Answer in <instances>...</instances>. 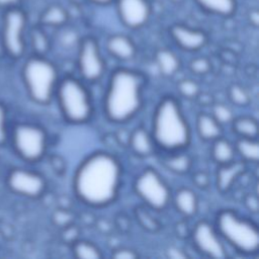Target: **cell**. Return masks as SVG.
<instances>
[{
  "label": "cell",
  "mask_w": 259,
  "mask_h": 259,
  "mask_svg": "<svg viewBox=\"0 0 259 259\" xmlns=\"http://www.w3.org/2000/svg\"><path fill=\"white\" fill-rule=\"evenodd\" d=\"M15 153L24 161L35 163L44 158L48 149V134L38 124L20 121L9 133Z\"/></svg>",
  "instance_id": "8"
},
{
  "label": "cell",
  "mask_w": 259,
  "mask_h": 259,
  "mask_svg": "<svg viewBox=\"0 0 259 259\" xmlns=\"http://www.w3.org/2000/svg\"><path fill=\"white\" fill-rule=\"evenodd\" d=\"M169 34L180 49L187 52L199 51L208 40V36L204 30L183 23H175L171 25Z\"/></svg>",
  "instance_id": "14"
},
{
  "label": "cell",
  "mask_w": 259,
  "mask_h": 259,
  "mask_svg": "<svg viewBox=\"0 0 259 259\" xmlns=\"http://www.w3.org/2000/svg\"><path fill=\"white\" fill-rule=\"evenodd\" d=\"M151 134L156 147L168 152L186 148L190 142V127L176 98L164 96L157 104Z\"/></svg>",
  "instance_id": "3"
},
{
  "label": "cell",
  "mask_w": 259,
  "mask_h": 259,
  "mask_svg": "<svg viewBox=\"0 0 259 259\" xmlns=\"http://www.w3.org/2000/svg\"><path fill=\"white\" fill-rule=\"evenodd\" d=\"M72 251L76 258L80 259H100L102 253L100 249L92 242L85 240H76L72 244Z\"/></svg>",
  "instance_id": "27"
},
{
  "label": "cell",
  "mask_w": 259,
  "mask_h": 259,
  "mask_svg": "<svg viewBox=\"0 0 259 259\" xmlns=\"http://www.w3.org/2000/svg\"><path fill=\"white\" fill-rule=\"evenodd\" d=\"M127 146L137 156L140 157L151 156L155 152L156 148L151 132L144 126H138L130 134Z\"/></svg>",
  "instance_id": "16"
},
{
  "label": "cell",
  "mask_w": 259,
  "mask_h": 259,
  "mask_svg": "<svg viewBox=\"0 0 259 259\" xmlns=\"http://www.w3.org/2000/svg\"><path fill=\"white\" fill-rule=\"evenodd\" d=\"M235 150L244 161L256 163L259 159V144L256 139L239 137L235 145Z\"/></svg>",
  "instance_id": "25"
},
{
  "label": "cell",
  "mask_w": 259,
  "mask_h": 259,
  "mask_svg": "<svg viewBox=\"0 0 259 259\" xmlns=\"http://www.w3.org/2000/svg\"><path fill=\"white\" fill-rule=\"evenodd\" d=\"M114 3L120 22L130 29H139L150 19L151 0H115Z\"/></svg>",
  "instance_id": "13"
},
{
  "label": "cell",
  "mask_w": 259,
  "mask_h": 259,
  "mask_svg": "<svg viewBox=\"0 0 259 259\" xmlns=\"http://www.w3.org/2000/svg\"><path fill=\"white\" fill-rule=\"evenodd\" d=\"M156 64L162 75L166 77L173 76L180 67L178 57L168 49H160L155 55Z\"/></svg>",
  "instance_id": "23"
},
{
  "label": "cell",
  "mask_w": 259,
  "mask_h": 259,
  "mask_svg": "<svg viewBox=\"0 0 259 259\" xmlns=\"http://www.w3.org/2000/svg\"><path fill=\"white\" fill-rule=\"evenodd\" d=\"M174 203L177 210L185 217L193 215L197 210V197L189 188H180L174 196Z\"/></svg>",
  "instance_id": "21"
},
{
  "label": "cell",
  "mask_w": 259,
  "mask_h": 259,
  "mask_svg": "<svg viewBox=\"0 0 259 259\" xmlns=\"http://www.w3.org/2000/svg\"><path fill=\"white\" fill-rule=\"evenodd\" d=\"M7 185L15 194L28 198L39 197L47 187L42 175L36 171L22 167H16L10 170L7 175Z\"/></svg>",
  "instance_id": "11"
},
{
  "label": "cell",
  "mask_w": 259,
  "mask_h": 259,
  "mask_svg": "<svg viewBox=\"0 0 259 259\" xmlns=\"http://www.w3.org/2000/svg\"><path fill=\"white\" fill-rule=\"evenodd\" d=\"M168 2H170V3H172V4H174V5H180V4H182L185 0H167Z\"/></svg>",
  "instance_id": "44"
},
{
  "label": "cell",
  "mask_w": 259,
  "mask_h": 259,
  "mask_svg": "<svg viewBox=\"0 0 259 259\" xmlns=\"http://www.w3.org/2000/svg\"><path fill=\"white\" fill-rule=\"evenodd\" d=\"M215 230L220 237L238 252L251 255L259 247L257 226L233 209L221 210L215 220Z\"/></svg>",
  "instance_id": "5"
},
{
  "label": "cell",
  "mask_w": 259,
  "mask_h": 259,
  "mask_svg": "<svg viewBox=\"0 0 259 259\" xmlns=\"http://www.w3.org/2000/svg\"><path fill=\"white\" fill-rule=\"evenodd\" d=\"M248 19L250 21V23L257 27L258 26V23H259V13H258V10L257 9H251L248 13Z\"/></svg>",
  "instance_id": "41"
},
{
  "label": "cell",
  "mask_w": 259,
  "mask_h": 259,
  "mask_svg": "<svg viewBox=\"0 0 259 259\" xmlns=\"http://www.w3.org/2000/svg\"><path fill=\"white\" fill-rule=\"evenodd\" d=\"M111 256L113 258H116V259H135L139 255L134 250H132V249H128V248H125V247H121V248L114 249L112 251Z\"/></svg>",
  "instance_id": "36"
},
{
  "label": "cell",
  "mask_w": 259,
  "mask_h": 259,
  "mask_svg": "<svg viewBox=\"0 0 259 259\" xmlns=\"http://www.w3.org/2000/svg\"><path fill=\"white\" fill-rule=\"evenodd\" d=\"M193 183L200 188H205L209 184V178L204 172H197L193 175Z\"/></svg>",
  "instance_id": "37"
},
{
  "label": "cell",
  "mask_w": 259,
  "mask_h": 259,
  "mask_svg": "<svg viewBox=\"0 0 259 259\" xmlns=\"http://www.w3.org/2000/svg\"><path fill=\"white\" fill-rule=\"evenodd\" d=\"M246 170V165L244 162L232 161L228 164L220 165L217 173V185L218 189L222 192L228 191L236 179Z\"/></svg>",
  "instance_id": "17"
},
{
  "label": "cell",
  "mask_w": 259,
  "mask_h": 259,
  "mask_svg": "<svg viewBox=\"0 0 259 259\" xmlns=\"http://www.w3.org/2000/svg\"><path fill=\"white\" fill-rule=\"evenodd\" d=\"M106 50L113 58L119 61L132 60L137 54V48L133 39L121 33L112 34L107 38Z\"/></svg>",
  "instance_id": "15"
},
{
  "label": "cell",
  "mask_w": 259,
  "mask_h": 259,
  "mask_svg": "<svg viewBox=\"0 0 259 259\" xmlns=\"http://www.w3.org/2000/svg\"><path fill=\"white\" fill-rule=\"evenodd\" d=\"M167 253H168V256L170 258H173V259H182V258L186 257V255L180 249H178L176 247L169 248Z\"/></svg>",
  "instance_id": "40"
},
{
  "label": "cell",
  "mask_w": 259,
  "mask_h": 259,
  "mask_svg": "<svg viewBox=\"0 0 259 259\" xmlns=\"http://www.w3.org/2000/svg\"><path fill=\"white\" fill-rule=\"evenodd\" d=\"M135 191L151 208L164 209L170 200L171 192L160 174L153 168H147L135 181Z\"/></svg>",
  "instance_id": "9"
},
{
  "label": "cell",
  "mask_w": 259,
  "mask_h": 259,
  "mask_svg": "<svg viewBox=\"0 0 259 259\" xmlns=\"http://www.w3.org/2000/svg\"><path fill=\"white\" fill-rule=\"evenodd\" d=\"M145 76L135 70L119 68L110 75L103 99V110L108 120L126 122L141 109Z\"/></svg>",
  "instance_id": "2"
},
{
  "label": "cell",
  "mask_w": 259,
  "mask_h": 259,
  "mask_svg": "<svg viewBox=\"0 0 259 259\" xmlns=\"http://www.w3.org/2000/svg\"><path fill=\"white\" fill-rule=\"evenodd\" d=\"M27 44L31 47L33 54L38 56H46L51 48L50 38L45 31V27L39 24L31 27L27 31Z\"/></svg>",
  "instance_id": "22"
},
{
  "label": "cell",
  "mask_w": 259,
  "mask_h": 259,
  "mask_svg": "<svg viewBox=\"0 0 259 259\" xmlns=\"http://www.w3.org/2000/svg\"><path fill=\"white\" fill-rule=\"evenodd\" d=\"M122 177V167L118 159L108 152L98 151L86 157L78 166L73 189L80 201L102 207L117 196Z\"/></svg>",
  "instance_id": "1"
},
{
  "label": "cell",
  "mask_w": 259,
  "mask_h": 259,
  "mask_svg": "<svg viewBox=\"0 0 259 259\" xmlns=\"http://www.w3.org/2000/svg\"><path fill=\"white\" fill-rule=\"evenodd\" d=\"M197 132L204 141H214L222 136V124L211 114L200 113L197 116Z\"/></svg>",
  "instance_id": "20"
},
{
  "label": "cell",
  "mask_w": 259,
  "mask_h": 259,
  "mask_svg": "<svg viewBox=\"0 0 259 259\" xmlns=\"http://www.w3.org/2000/svg\"><path fill=\"white\" fill-rule=\"evenodd\" d=\"M177 90L183 97L191 99L197 97L199 93V86L195 81L191 79H184L178 82Z\"/></svg>",
  "instance_id": "30"
},
{
  "label": "cell",
  "mask_w": 259,
  "mask_h": 259,
  "mask_svg": "<svg viewBox=\"0 0 259 259\" xmlns=\"http://www.w3.org/2000/svg\"><path fill=\"white\" fill-rule=\"evenodd\" d=\"M5 56L3 51V45H2V36H1V29H0V57Z\"/></svg>",
  "instance_id": "43"
},
{
  "label": "cell",
  "mask_w": 259,
  "mask_h": 259,
  "mask_svg": "<svg viewBox=\"0 0 259 259\" xmlns=\"http://www.w3.org/2000/svg\"><path fill=\"white\" fill-rule=\"evenodd\" d=\"M194 247L203 255L217 259L227 257L226 248L215 228L206 221L198 222L191 234Z\"/></svg>",
  "instance_id": "12"
},
{
  "label": "cell",
  "mask_w": 259,
  "mask_h": 259,
  "mask_svg": "<svg viewBox=\"0 0 259 259\" xmlns=\"http://www.w3.org/2000/svg\"><path fill=\"white\" fill-rule=\"evenodd\" d=\"M22 80L29 98L37 104L46 105L55 96L59 74L55 64L46 56L32 54L22 66Z\"/></svg>",
  "instance_id": "4"
},
{
  "label": "cell",
  "mask_w": 259,
  "mask_h": 259,
  "mask_svg": "<svg viewBox=\"0 0 259 259\" xmlns=\"http://www.w3.org/2000/svg\"><path fill=\"white\" fill-rule=\"evenodd\" d=\"M55 96L63 117L70 123H84L93 112L91 95L86 86L73 76L59 80Z\"/></svg>",
  "instance_id": "6"
},
{
  "label": "cell",
  "mask_w": 259,
  "mask_h": 259,
  "mask_svg": "<svg viewBox=\"0 0 259 259\" xmlns=\"http://www.w3.org/2000/svg\"><path fill=\"white\" fill-rule=\"evenodd\" d=\"M69 20L67 9L61 4H51L46 7L38 18V24L42 27L60 28L63 27Z\"/></svg>",
  "instance_id": "18"
},
{
  "label": "cell",
  "mask_w": 259,
  "mask_h": 259,
  "mask_svg": "<svg viewBox=\"0 0 259 259\" xmlns=\"http://www.w3.org/2000/svg\"><path fill=\"white\" fill-rule=\"evenodd\" d=\"M229 98L237 106H247L250 103V96L247 90L238 84H234L229 88Z\"/></svg>",
  "instance_id": "29"
},
{
  "label": "cell",
  "mask_w": 259,
  "mask_h": 259,
  "mask_svg": "<svg viewBox=\"0 0 259 259\" xmlns=\"http://www.w3.org/2000/svg\"><path fill=\"white\" fill-rule=\"evenodd\" d=\"M163 164L168 170L174 173L183 174L189 171L191 167V159L187 154H172L163 160Z\"/></svg>",
  "instance_id": "28"
},
{
  "label": "cell",
  "mask_w": 259,
  "mask_h": 259,
  "mask_svg": "<svg viewBox=\"0 0 259 259\" xmlns=\"http://www.w3.org/2000/svg\"><path fill=\"white\" fill-rule=\"evenodd\" d=\"M77 66L82 78L88 82H96L103 76L105 62L95 37L87 35L80 39Z\"/></svg>",
  "instance_id": "10"
},
{
  "label": "cell",
  "mask_w": 259,
  "mask_h": 259,
  "mask_svg": "<svg viewBox=\"0 0 259 259\" xmlns=\"http://www.w3.org/2000/svg\"><path fill=\"white\" fill-rule=\"evenodd\" d=\"M190 70L197 75L206 74L210 70V63L204 57L195 58L190 63Z\"/></svg>",
  "instance_id": "32"
},
{
  "label": "cell",
  "mask_w": 259,
  "mask_h": 259,
  "mask_svg": "<svg viewBox=\"0 0 259 259\" xmlns=\"http://www.w3.org/2000/svg\"><path fill=\"white\" fill-rule=\"evenodd\" d=\"M138 210L139 211H137V217L141 221L144 228L151 231H155L158 228V224L156 223V221L150 215L149 212L142 209H138Z\"/></svg>",
  "instance_id": "34"
},
{
  "label": "cell",
  "mask_w": 259,
  "mask_h": 259,
  "mask_svg": "<svg viewBox=\"0 0 259 259\" xmlns=\"http://www.w3.org/2000/svg\"><path fill=\"white\" fill-rule=\"evenodd\" d=\"M56 224L61 226L62 228H66L67 226L72 224V213L66 209H61L56 211L55 219Z\"/></svg>",
  "instance_id": "35"
},
{
  "label": "cell",
  "mask_w": 259,
  "mask_h": 259,
  "mask_svg": "<svg viewBox=\"0 0 259 259\" xmlns=\"http://www.w3.org/2000/svg\"><path fill=\"white\" fill-rule=\"evenodd\" d=\"M91 4L97 5V6H107L112 3H114L115 0H86Z\"/></svg>",
  "instance_id": "42"
},
{
  "label": "cell",
  "mask_w": 259,
  "mask_h": 259,
  "mask_svg": "<svg viewBox=\"0 0 259 259\" xmlns=\"http://www.w3.org/2000/svg\"><path fill=\"white\" fill-rule=\"evenodd\" d=\"M9 136L6 107L0 103V145L4 144Z\"/></svg>",
  "instance_id": "33"
},
{
  "label": "cell",
  "mask_w": 259,
  "mask_h": 259,
  "mask_svg": "<svg viewBox=\"0 0 259 259\" xmlns=\"http://www.w3.org/2000/svg\"><path fill=\"white\" fill-rule=\"evenodd\" d=\"M193 2L205 13L220 16H233L238 7L237 0H193Z\"/></svg>",
  "instance_id": "19"
},
{
  "label": "cell",
  "mask_w": 259,
  "mask_h": 259,
  "mask_svg": "<svg viewBox=\"0 0 259 259\" xmlns=\"http://www.w3.org/2000/svg\"><path fill=\"white\" fill-rule=\"evenodd\" d=\"M212 142L213 145L211 148V156L218 164L224 165L234 161L236 150L228 140L220 137Z\"/></svg>",
  "instance_id": "24"
},
{
  "label": "cell",
  "mask_w": 259,
  "mask_h": 259,
  "mask_svg": "<svg viewBox=\"0 0 259 259\" xmlns=\"http://www.w3.org/2000/svg\"><path fill=\"white\" fill-rule=\"evenodd\" d=\"M234 132L240 138L256 139L258 134V124L256 119L249 116H240L232 120Z\"/></svg>",
  "instance_id": "26"
},
{
  "label": "cell",
  "mask_w": 259,
  "mask_h": 259,
  "mask_svg": "<svg viewBox=\"0 0 259 259\" xmlns=\"http://www.w3.org/2000/svg\"><path fill=\"white\" fill-rule=\"evenodd\" d=\"M215 120L220 124H226L232 122L234 119V115L232 110L225 104L218 103L212 106V114H211Z\"/></svg>",
  "instance_id": "31"
},
{
  "label": "cell",
  "mask_w": 259,
  "mask_h": 259,
  "mask_svg": "<svg viewBox=\"0 0 259 259\" xmlns=\"http://www.w3.org/2000/svg\"><path fill=\"white\" fill-rule=\"evenodd\" d=\"M21 3H22V0H0V11L2 12L12 7L22 6Z\"/></svg>",
  "instance_id": "38"
},
{
  "label": "cell",
  "mask_w": 259,
  "mask_h": 259,
  "mask_svg": "<svg viewBox=\"0 0 259 259\" xmlns=\"http://www.w3.org/2000/svg\"><path fill=\"white\" fill-rule=\"evenodd\" d=\"M245 203L251 211L257 212V210H258V200H257V197L255 195H252V194L248 195L245 199Z\"/></svg>",
  "instance_id": "39"
},
{
  "label": "cell",
  "mask_w": 259,
  "mask_h": 259,
  "mask_svg": "<svg viewBox=\"0 0 259 259\" xmlns=\"http://www.w3.org/2000/svg\"><path fill=\"white\" fill-rule=\"evenodd\" d=\"M0 29L4 55L17 60L24 56L27 49L28 16L22 6L1 12Z\"/></svg>",
  "instance_id": "7"
}]
</instances>
